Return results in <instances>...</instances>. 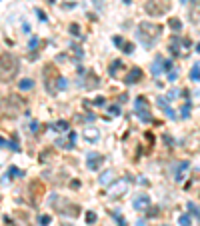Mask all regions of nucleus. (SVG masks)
Instances as JSON below:
<instances>
[{
    "mask_svg": "<svg viewBox=\"0 0 200 226\" xmlns=\"http://www.w3.org/2000/svg\"><path fill=\"white\" fill-rule=\"evenodd\" d=\"M84 138H86L88 142H96V140L100 138V132L96 130V128H88L86 132H84Z\"/></svg>",
    "mask_w": 200,
    "mask_h": 226,
    "instance_id": "11",
    "label": "nucleus"
},
{
    "mask_svg": "<svg viewBox=\"0 0 200 226\" xmlns=\"http://www.w3.org/2000/svg\"><path fill=\"white\" fill-rule=\"evenodd\" d=\"M96 218H98V216H96V212H88V214H86V222L88 224H94Z\"/></svg>",
    "mask_w": 200,
    "mask_h": 226,
    "instance_id": "24",
    "label": "nucleus"
},
{
    "mask_svg": "<svg viewBox=\"0 0 200 226\" xmlns=\"http://www.w3.org/2000/svg\"><path fill=\"white\" fill-rule=\"evenodd\" d=\"M48 2H50V4H54V0H48Z\"/></svg>",
    "mask_w": 200,
    "mask_h": 226,
    "instance_id": "42",
    "label": "nucleus"
},
{
    "mask_svg": "<svg viewBox=\"0 0 200 226\" xmlns=\"http://www.w3.org/2000/svg\"><path fill=\"white\" fill-rule=\"evenodd\" d=\"M68 128H70V126H68L66 120H58L56 124H54V130L56 132H68Z\"/></svg>",
    "mask_w": 200,
    "mask_h": 226,
    "instance_id": "15",
    "label": "nucleus"
},
{
    "mask_svg": "<svg viewBox=\"0 0 200 226\" xmlns=\"http://www.w3.org/2000/svg\"><path fill=\"white\" fill-rule=\"evenodd\" d=\"M180 116L182 118H188L190 116V100H186V104L180 108Z\"/></svg>",
    "mask_w": 200,
    "mask_h": 226,
    "instance_id": "19",
    "label": "nucleus"
},
{
    "mask_svg": "<svg viewBox=\"0 0 200 226\" xmlns=\"http://www.w3.org/2000/svg\"><path fill=\"white\" fill-rule=\"evenodd\" d=\"M176 76H178V72H176V70H170V74H168V80H176Z\"/></svg>",
    "mask_w": 200,
    "mask_h": 226,
    "instance_id": "33",
    "label": "nucleus"
},
{
    "mask_svg": "<svg viewBox=\"0 0 200 226\" xmlns=\"http://www.w3.org/2000/svg\"><path fill=\"white\" fill-rule=\"evenodd\" d=\"M132 206H134V210H138V212L148 210V208H150V196H148V194H138L134 198Z\"/></svg>",
    "mask_w": 200,
    "mask_h": 226,
    "instance_id": "6",
    "label": "nucleus"
},
{
    "mask_svg": "<svg viewBox=\"0 0 200 226\" xmlns=\"http://www.w3.org/2000/svg\"><path fill=\"white\" fill-rule=\"evenodd\" d=\"M8 146H10L12 148V150H14V152H18L20 150V146H18V136H12V140H10V142H8Z\"/></svg>",
    "mask_w": 200,
    "mask_h": 226,
    "instance_id": "20",
    "label": "nucleus"
},
{
    "mask_svg": "<svg viewBox=\"0 0 200 226\" xmlns=\"http://www.w3.org/2000/svg\"><path fill=\"white\" fill-rule=\"evenodd\" d=\"M94 104H96V106H102V104H104V98H96Z\"/></svg>",
    "mask_w": 200,
    "mask_h": 226,
    "instance_id": "38",
    "label": "nucleus"
},
{
    "mask_svg": "<svg viewBox=\"0 0 200 226\" xmlns=\"http://www.w3.org/2000/svg\"><path fill=\"white\" fill-rule=\"evenodd\" d=\"M102 160H104V158H102V154H98V152H88V154H86V164H88V168H90V170H98Z\"/></svg>",
    "mask_w": 200,
    "mask_h": 226,
    "instance_id": "7",
    "label": "nucleus"
},
{
    "mask_svg": "<svg viewBox=\"0 0 200 226\" xmlns=\"http://www.w3.org/2000/svg\"><path fill=\"white\" fill-rule=\"evenodd\" d=\"M68 88V80L66 78H58V90H66Z\"/></svg>",
    "mask_w": 200,
    "mask_h": 226,
    "instance_id": "25",
    "label": "nucleus"
},
{
    "mask_svg": "<svg viewBox=\"0 0 200 226\" xmlns=\"http://www.w3.org/2000/svg\"><path fill=\"white\" fill-rule=\"evenodd\" d=\"M36 16H38V18H40V22H46V14H44V12L40 10V8H38V10H36Z\"/></svg>",
    "mask_w": 200,
    "mask_h": 226,
    "instance_id": "31",
    "label": "nucleus"
},
{
    "mask_svg": "<svg viewBox=\"0 0 200 226\" xmlns=\"http://www.w3.org/2000/svg\"><path fill=\"white\" fill-rule=\"evenodd\" d=\"M36 46H38V38H32L30 40V48H36Z\"/></svg>",
    "mask_w": 200,
    "mask_h": 226,
    "instance_id": "37",
    "label": "nucleus"
},
{
    "mask_svg": "<svg viewBox=\"0 0 200 226\" xmlns=\"http://www.w3.org/2000/svg\"><path fill=\"white\" fill-rule=\"evenodd\" d=\"M126 188H128V184H126V182H114V186L108 190V194L110 196H118V194L126 192Z\"/></svg>",
    "mask_w": 200,
    "mask_h": 226,
    "instance_id": "9",
    "label": "nucleus"
},
{
    "mask_svg": "<svg viewBox=\"0 0 200 226\" xmlns=\"http://www.w3.org/2000/svg\"><path fill=\"white\" fill-rule=\"evenodd\" d=\"M30 128H32V134H36V132H38V122H32Z\"/></svg>",
    "mask_w": 200,
    "mask_h": 226,
    "instance_id": "35",
    "label": "nucleus"
},
{
    "mask_svg": "<svg viewBox=\"0 0 200 226\" xmlns=\"http://www.w3.org/2000/svg\"><path fill=\"white\" fill-rule=\"evenodd\" d=\"M18 88H20V90H30V88H34V82L30 78H24V80H20Z\"/></svg>",
    "mask_w": 200,
    "mask_h": 226,
    "instance_id": "14",
    "label": "nucleus"
},
{
    "mask_svg": "<svg viewBox=\"0 0 200 226\" xmlns=\"http://www.w3.org/2000/svg\"><path fill=\"white\" fill-rule=\"evenodd\" d=\"M164 70H172V62H170V60H164Z\"/></svg>",
    "mask_w": 200,
    "mask_h": 226,
    "instance_id": "34",
    "label": "nucleus"
},
{
    "mask_svg": "<svg viewBox=\"0 0 200 226\" xmlns=\"http://www.w3.org/2000/svg\"><path fill=\"white\" fill-rule=\"evenodd\" d=\"M118 66L122 68L124 64H122L120 60H114V62H112V66H110V74H112V76H116V70H118Z\"/></svg>",
    "mask_w": 200,
    "mask_h": 226,
    "instance_id": "21",
    "label": "nucleus"
},
{
    "mask_svg": "<svg viewBox=\"0 0 200 226\" xmlns=\"http://www.w3.org/2000/svg\"><path fill=\"white\" fill-rule=\"evenodd\" d=\"M70 32L74 34V36H80V26H78V24H72V26H70Z\"/></svg>",
    "mask_w": 200,
    "mask_h": 226,
    "instance_id": "29",
    "label": "nucleus"
},
{
    "mask_svg": "<svg viewBox=\"0 0 200 226\" xmlns=\"http://www.w3.org/2000/svg\"><path fill=\"white\" fill-rule=\"evenodd\" d=\"M18 68H20L18 58H16L12 52H4L2 56H0V80H2V82L12 80L16 76V72H18Z\"/></svg>",
    "mask_w": 200,
    "mask_h": 226,
    "instance_id": "1",
    "label": "nucleus"
},
{
    "mask_svg": "<svg viewBox=\"0 0 200 226\" xmlns=\"http://www.w3.org/2000/svg\"><path fill=\"white\" fill-rule=\"evenodd\" d=\"M190 78L192 80H200V64H194L190 70Z\"/></svg>",
    "mask_w": 200,
    "mask_h": 226,
    "instance_id": "18",
    "label": "nucleus"
},
{
    "mask_svg": "<svg viewBox=\"0 0 200 226\" xmlns=\"http://www.w3.org/2000/svg\"><path fill=\"white\" fill-rule=\"evenodd\" d=\"M164 112H166V116L170 118V120H174V118H176V114H174V110H172V108H168V106H166V108H164Z\"/></svg>",
    "mask_w": 200,
    "mask_h": 226,
    "instance_id": "28",
    "label": "nucleus"
},
{
    "mask_svg": "<svg viewBox=\"0 0 200 226\" xmlns=\"http://www.w3.org/2000/svg\"><path fill=\"white\" fill-rule=\"evenodd\" d=\"M22 108H24V100H22L20 96L12 94V96L6 98V110L10 112V116H16V114H18Z\"/></svg>",
    "mask_w": 200,
    "mask_h": 226,
    "instance_id": "5",
    "label": "nucleus"
},
{
    "mask_svg": "<svg viewBox=\"0 0 200 226\" xmlns=\"http://www.w3.org/2000/svg\"><path fill=\"white\" fill-rule=\"evenodd\" d=\"M140 78H142V70H140V68H132V70L126 74L124 82H126V84H136Z\"/></svg>",
    "mask_w": 200,
    "mask_h": 226,
    "instance_id": "8",
    "label": "nucleus"
},
{
    "mask_svg": "<svg viewBox=\"0 0 200 226\" xmlns=\"http://www.w3.org/2000/svg\"><path fill=\"white\" fill-rule=\"evenodd\" d=\"M124 4H130V0H124Z\"/></svg>",
    "mask_w": 200,
    "mask_h": 226,
    "instance_id": "40",
    "label": "nucleus"
},
{
    "mask_svg": "<svg viewBox=\"0 0 200 226\" xmlns=\"http://www.w3.org/2000/svg\"><path fill=\"white\" fill-rule=\"evenodd\" d=\"M112 176H114V170H106V172L100 176V184H110V182H112Z\"/></svg>",
    "mask_w": 200,
    "mask_h": 226,
    "instance_id": "13",
    "label": "nucleus"
},
{
    "mask_svg": "<svg viewBox=\"0 0 200 226\" xmlns=\"http://www.w3.org/2000/svg\"><path fill=\"white\" fill-rule=\"evenodd\" d=\"M108 112L112 114V116H118V114H120V106H118V104H112V106L108 108Z\"/></svg>",
    "mask_w": 200,
    "mask_h": 226,
    "instance_id": "23",
    "label": "nucleus"
},
{
    "mask_svg": "<svg viewBox=\"0 0 200 226\" xmlns=\"http://www.w3.org/2000/svg\"><path fill=\"white\" fill-rule=\"evenodd\" d=\"M188 208H190V210H192V214L200 216V208H198V206H196V204H194V202H188Z\"/></svg>",
    "mask_w": 200,
    "mask_h": 226,
    "instance_id": "27",
    "label": "nucleus"
},
{
    "mask_svg": "<svg viewBox=\"0 0 200 226\" xmlns=\"http://www.w3.org/2000/svg\"><path fill=\"white\" fill-rule=\"evenodd\" d=\"M168 24H170V28H172V30H176V32L182 28V22H180L178 18H170V20H168Z\"/></svg>",
    "mask_w": 200,
    "mask_h": 226,
    "instance_id": "17",
    "label": "nucleus"
},
{
    "mask_svg": "<svg viewBox=\"0 0 200 226\" xmlns=\"http://www.w3.org/2000/svg\"><path fill=\"white\" fill-rule=\"evenodd\" d=\"M134 50V44H130V42H124V52L126 54H130Z\"/></svg>",
    "mask_w": 200,
    "mask_h": 226,
    "instance_id": "30",
    "label": "nucleus"
},
{
    "mask_svg": "<svg viewBox=\"0 0 200 226\" xmlns=\"http://www.w3.org/2000/svg\"><path fill=\"white\" fill-rule=\"evenodd\" d=\"M8 176H24V172H22V170H18L16 166H10V168H8V172H6V178Z\"/></svg>",
    "mask_w": 200,
    "mask_h": 226,
    "instance_id": "16",
    "label": "nucleus"
},
{
    "mask_svg": "<svg viewBox=\"0 0 200 226\" xmlns=\"http://www.w3.org/2000/svg\"><path fill=\"white\" fill-rule=\"evenodd\" d=\"M162 70H164V58L158 54V56L154 58V64H152V74H154V76H158Z\"/></svg>",
    "mask_w": 200,
    "mask_h": 226,
    "instance_id": "10",
    "label": "nucleus"
},
{
    "mask_svg": "<svg viewBox=\"0 0 200 226\" xmlns=\"http://www.w3.org/2000/svg\"><path fill=\"white\" fill-rule=\"evenodd\" d=\"M134 110H136V114H138V118H140L142 122H150V120H152L150 112H148V102L144 100L142 96L136 98V102H134Z\"/></svg>",
    "mask_w": 200,
    "mask_h": 226,
    "instance_id": "4",
    "label": "nucleus"
},
{
    "mask_svg": "<svg viewBox=\"0 0 200 226\" xmlns=\"http://www.w3.org/2000/svg\"><path fill=\"white\" fill-rule=\"evenodd\" d=\"M198 12H200V0H192V4H190V16H192V20H198Z\"/></svg>",
    "mask_w": 200,
    "mask_h": 226,
    "instance_id": "12",
    "label": "nucleus"
},
{
    "mask_svg": "<svg viewBox=\"0 0 200 226\" xmlns=\"http://www.w3.org/2000/svg\"><path fill=\"white\" fill-rule=\"evenodd\" d=\"M114 44H116V46H124V40L118 38V36H114Z\"/></svg>",
    "mask_w": 200,
    "mask_h": 226,
    "instance_id": "32",
    "label": "nucleus"
},
{
    "mask_svg": "<svg viewBox=\"0 0 200 226\" xmlns=\"http://www.w3.org/2000/svg\"><path fill=\"white\" fill-rule=\"evenodd\" d=\"M136 226H146V220H138V222H136Z\"/></svg>",
    "mask_w": 200,
    "mask_h": 226,
    "instance_id": "39",
    "label": "nucleus"
},
{
    "mask_svg": "<svg viewBox=\"0 0 200 226\" xmlns=\"http://www.w3.org/2000/svg\"><path fill=\"white\" fill-rule=\"evenodd\" d=\"M38 222H40L42 226H48V224H50V216H48V214H42L40 218H38Z\"/></svg>",
    "mask_w": 200,
    "mask_h": 226,
    "instance_id": "26",
    "label": "nucleus"
},
{
    "mask_svg": "<svg viewBox=\"0 0 200 226\" xmlns=\"http://www.w3.org/2000/svg\"><path fill=\"white\" fill-rule=\"evenodd\" d=\"M0 148H8V142L2 138V136H0Z\"/></svg>",
    "mask_w": 200,
    "mask_h": 226,
    "instance_id": "36",
    "label": "nucleus"
},
{
    "mask_svg": "<svg viewBox=\"0 0 200 226\" xmlns=\"http://www.w3.org/2000/svg\"><path fill=\"white\" fill-rule=\"evenodd\" d=\"M196 50H198V52H200V44H198V46H196Z\"/></svg>",
    "mask_w": 200,
    "mask_h": 226,
    "instance_id": "41",
    "label": "nucleus"
},
{
    "mask_svg": "<svg viewBox=\"0 0 200 226\" xmlns=\"http://www.w3.org/2000/svg\"><path fill=\"white\" fill-rule=\"evenodd\" d=\"M178 224H180V226H190V216L188 214H182L180 218H178Z\"/></svg>",
    "mask_w": 200,
    "mask_h": 226,
    "instance_id": "22",
    "label": "nucleus"
},
{
    "mask_svg": "<svg viewBox=\"0 0 200 226\" xmlns=\"http://www.w3.org/2000/svg\"><path fill=\"white\" fill-rule=\"evenodd\" d=\"M160 32H162V28H160L158 24L140 22V24H138V30H136V36H138V40L142 42L144 46H152L156 40H158Z\"/></svg>",
    "mask_w": 200,
    "mask_h": 226,
    "instance_id": "2",
    "label": "nucleus"
},
{
    "mask_svg": "<svg viewBox=\"0 0 200 226\" xmlns=\"http://www.w3.org/2000/svg\"><path fill=\"white\" fill-rule=\"evenodd\" d=\"M168 8H170V0H148L144 10L150 16H162L168 12Z\"/></svg>",
    "mask_w": 200,
    "mask_h": 226,
    "instance_id": "3",
    "label": "nucleus"
}]
</instances>
